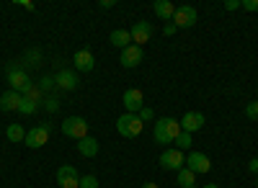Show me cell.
I'll list each match as a JSON object with an SVG mask.
<instances>
[{
  "instance_id": "17",
  "label": "cell",
  "mask_w": 258,
  "mask_h": 188,
  "mask_svg": "<svg viewBox=\"0 0 258 188\" xmlns=\"http://www.w3.org/2000/svg\"><path fill=\"white\" fill-rule=\"evenodd\" d=\"M21 101H24V96L16 93V90H6L3 96H0V109L3 111H18Z\"/></svg>"
},
{
  "instance_id": "18",
  "label": "cell",
  "mask_w": 258,
  "mask_h": 188,
  "mask_svg": "<svg viewBox=\"0 0 258 188\" xmlns=\"http://www.w3.org/2000/svg\"><path fill=\"white\" fill-rule=\"evenodd\" d=\"M109 41L114 47H119V49H126L129 44H132V34H129L126 29H116V31L109 34Z\"/></svg>"
},
{
  "instance_id": "21",
  "label": "cell",
  "mask_w": 258,
  "mask_h": 188,
  "mask_svg": "<svg viewBox=\"0 0 258 188\" xmlns=\"http://www.w3.org/2000/svg\"><path fill=\"white\" fill-rule=\"evenodd\" d=\"M194 175H197V173H191V170L186 168V165H183V168L178 170V178H176V180H178V185H181V188H194V180H197Z\"/></svg>"
},
{
  "instance_id": "16",
  "label": "cell",
  "mask_w": 258,
  "mask_h": 188,
  "mask_svg": "<svg viewBox=\"0 0 258 188\" xmlns=\"http://www.w3.org/2000/svg\"><path fill=\"white\" fill-rule=\"evenodd\" d=\"M153 13L158 18H163L165 24H170V21H173V13H176V6L170 3V0H155V3H153Z\"/></svg>"
},
{
  "instance_id": "7",
  "label": "cell",
  "mask_w": 258,
  "mask_h": 188,
  "mask_svg": "<svg viewBox=\"0 0 258 188\" xmlns=\"http://www.w3.org/2000/svg\"><path fill=\"white\" fill-rule=\"evenodd\" d=\"M186 165V155L181 152V150H165L163 155H160V168L163 170H181Z\"/></svg>"
},
{
  "instance_id": "20",
  "label": "cell",
  "mask_w": 258,
  "mask_h": 188,
  "mask_svg": "<svg viewBox=\"0 0 258 188\" xmlns=\"http://www.w3.org/2000/svg\"><path fill=\"white\" fill-rule=\"evenodd\" d=\"M6 137H8V142H24L26 139V129L21 127V124H11V127L6 129Z\"/></svg>"
},
{
  "instance_id": "19",
  "label": "cell",
  "mask_w": 258,
  "mask_h": 188,
  "mask_svg": "<svg viewBox=\"0 0 258 188\" xmlns=\"http://www.w3.org/2000/svg\"><path fill=\"white\" fill-rule=\"evenodd\" d=\"M78 152H80L83 157H96V155H98V142H96V137L80 139V142H78Z\"/></svg>"
},
{
  "instance_id": "35",
  "label": "cell",
  "mask_w": 258,
  "mask_h": 188,
  "mask_svg": "<svg viewBox=\"0 0 258 188\" xmlns=\"http://www.w3.org/2000/svg\"><path fill=\"white\" fill-rule=\"evenodd\" d=\"M101 8H114V0H101Z\"/></svg>"
},
{
  "instance_id": "24",
  "label": "cell",
  "mask_w": 258,
  "mask_h": 188,
  "mask_svg": "<svg viewBox=\"0 0 258 188\" xmlns=\"http://www.w3.org/2000/svg\"><path fill=\"white\" fill-rule=\"evenodd\" d=\"M44 96H47V93H44V90H41L39 85H31V90H29V93H26L24 98H31V101H36V103H39V106H41V103H44Z\"/></svg>"
},
{
  "instance_id": "1",
  "label": "cell",
  "mask_w": 258,
  "mask_h": 188,
  "mask_svg": "<svg viewBox=\"0 0 258 188\" xmlns=\"http://www.w3.org/2000/svg\"><path fill=\"white\" fill-rule=\"evenodd\" d=\"M153 134H155L158 144H170V142H176V137L181 134V124L176 119H158Z\"/></svg>"
},
{
  "instance_id": "23",
  "label": "cell",
  "mask_w": 258,
  "mask_h": 188,
  "mask_svg": "<svg viewBox=\"0 0 258 188\" xmlns=\"http://www.w3.org/2000/svg\"><path fill=\"white\" fill-rule=\"evenodd\" d=\"M173 144H176V150H181V152H183V150H188V147H191V134H188V132H181V134L176 137V142H173Z\"/></svg>"
},
{
  "instance_id": "11",
  "label": "cell",
  "mask_w": 258,
  "mask_h": 188,
  "mask_svg": "<svg viewBox=\"0 0 258 188\" xmlns=\"http://www.w3.org/2000/svg\"><path fill=\"white\" fill-rule=\"evenodd\" d=\"M204 114L202 111H188V114H183V119L178 121L181 124V132H188V134H194V132H199L202 127H204Z\"/></svg>"
},
{
  "instance_id": "36",
  "label": "cell",
  "mask_w": 258,
  "mask_h": 188,
  "mask_svg": "<svg viewBox=\"0 0 258 188\" xmlns=\"http://www.w3.org/2000/svg\"><path fill=\"white\" fill-rule=\"evenodd\" d=\"M142 188H158V183H145Z\"/></svg>"
},
{
  "instance_id": "30",
  "label": "cell",
  "mask_w": 258,
  "mask_h": 188,
  "mask_svg": "<svg viewBox=\"0 0 258 188\" xmlns=\"http://www.w3.org/2000/svg\"><path fill=\"white\" fill-rule=\"evenodd\" d=\"M153 116H155V114H153V109H145V106L140 109V119H142V121H150Z\"/></svg>"
},
{
  "instance_id": "32",
  "label": "cell",
  "mask_w": 258,
  "mask_h": 188,
  "mask_svg": "<svg viewBox=\"0 0 258 188\" xmlns=\"http://www.w3.org/2000/svg\"><path fill=\"white\" fill-rule=\"evenodd\" d=\"M248 170H250V173H255V175H258V157H253V160H250V162H248Z\"/></svg>"
},
{
  "instance_id": "29",
  "label": "cell",
  "mask_w": 258,
  "mask_h": 188,
  "mask_svg": "<svg viewBox=\"0 0 258 188\" xmlns=\"http://www.w3.org/2000/svg\"><path fill=\"white\" fill-rule=\"evenodd\" d=\"M240 8H245V11L255 13V11H258V0H243V3H240Z\"/></svg>"
},
{
  "instance_id": "37",
  "label": "cell",
  "mask_w": 258,
  "mask_h": 188,
  "mask_svg": "<svg viewBox=\"0 0 258 188\" xmlns=\"http://www.w3.org/2000/svg\"><path fill=\"white\" fill-rule=\"evenodd\" d=\"M204 188H220V185H214V183H207V185H204Z\"/></svg>"
},
{
  "instance_id": "5",
  "label": "cell",
  "mask_w": 258,
  "mask_h": 188,
  "mask_svg": "<svg viewBox=\"0 0 258 188\" xmlns=\"http://www.w3.org/2000/svg\"><path fill=\"white\" fill-rule=\"evenodd\" d=\"M186 168L197 175H207L212 170V160L204 155V152H188L186 155Z\"/></svg>"
},
{
  "instance_id": "10",
  "label": "cell",
  "mask_w": 258,
  "mask_h": 188,
  "mask_svg": "<svg viewBox=\"0 0 258 188\" xmlns=\"http://www.w3.org/2000/svg\"><path fill=\"white\" fill-rule=\"evenodd\" d=\"M73 62H75V72H91L96 67V57L91 49H78L73 54Z\"/></svg>"
},
{
  "instance_id": "14",
  "label": "cell",
  "mask_w": 258,
  "mask_h": 188,
  "mask_svg": "<svg viewBox=\"0 0 258 188\" xmlns=\"http://www.w3.org/2000/svg\"><path fill=\"white\" fill-rule=\"evenodd\" d=\"M142 103H145V96H142L140 88H129L124 93V109H126V114H140Z\"/></svg>"
},
{
  "instance_id": "28",
  "label": "cell",
  "mask_w": 258,
  "mask_h": 188,
  "mask_svg": "<svg viewBox=\"0 0 258 188\" xmlns=\"http://www.w3.org/2000/svg\"><path fill=\"white\" fill-rule=\"evenodd\" d=\"M245 116L250 121H258V101H250L248 106H245Z\"/></svg>"
},
{
  "instance_id": "9",
  "label": "cell",
  "mask_w": 258,
  "mask_h": 188,
  "mask_svg": "<svg viewBox=\"0 0 258 188\" xmlns=\"http://www.w3.org/2000/svg\"><path fill=\"white\" fill-rule=\"evenodd\" d=\"M26 147L31 150H39V147H44V144L49 142V127H34L26 132Z\"/></svg>"
},
{
  "instance_id": "15",
  "label": "cell",
  "mask_w": 258,
  "mask_h": 188,
  "mask_svg": "<svg viewBox=\"0 0 258 188\" xmlns=\"http://www.w3.org/2000/svg\"><path fill=\"white\" fill-rule=\"evenodd\" d=\"M54 82H57L59 90H75V88L80 85V80H78L75 70H59V72L54 75Z\"/></svg>"
},
{
  "instance_id": "6",
  "label": "cell",
  "mask_w": 258,
  "mask_h": 188,
  "mask_svg": "<svg viewBox=\"0 0 258 188\" xmlns=\"http://www.w3.org/2000/svg\"><path fill=\"white\" fill-rule=\"evenodd\" d=\"M197 8H191V6H176V13H173V24L178 29H191L194 24H197Z\"/></svg>"
},
{
  "instance_id": "12",
  "label": "cell",
  "mask_w": 258,
  "mask_h": 188,
  "mask_svg": "<svg viewBox=\"0 0 258 188\" xmlns=\"http://www.w3.org/2000/svg\"><path fill=\"white\" fill-rule=\"evenodd\" d=\"M142 47H137V44H129L126 49H121V54H119V62H121V67H137L140 62H142Z\"/></svg>"
},
{
  "instance_id": "34",
  "label": "cell",
  "mask_w": 258,
  "mask_h": 188,
  "mask_svg": "<svg viewBox=\"0 0 258 188\" xmlns=\"http://www.w3.org/2000/svg\"><path fill=\"white\" fill-rule=\"evenodd\" d=\"M18 6H24L26 11H34V3H31V0H18Z\"/></svg>"
},
{
  "instance_id": "38",
  "label": "cell",
  "mask_w": 258,
  "mask_h": 188,
  "mask_svg": "<svg viewBox=\"0 0 258 188\" xmlns=\"http://www.w3.org/2000/svg\"><path fill=\"white\" fill-rule=\"evenodd\" d=\"M255 185H258V175H255Z\"/></svg>"
},
{
  "instance_id": "25",
  "label": "cell",
  "mask_w": 258,
  "mask_h": 188,
  "mask_svg": "<svg viewBox=\"0 0 258 188\" xmlns=\"http://www.w3.org/2000/svg\"><path fill=\"white\" fill-rule=\"evenodd\" d=\"M44 109H47V114H57V111H59L57 96H47V98H44Z\"/></svg>"
},
{
  "instance_id": "31",
  "label": "cell",
  "mask_w": 258,
  "mask_h": 188,
  "mask_svg": "<svg viewBox=\"0 0 258 188\" xmlns=\"http://www.w3.org/2000/svg\"><path fill=\"white\" fill-rule=\"evenodd\" d=\"M176 31H178V26L173 24V21H170V24H165V29H163V34H165V36H173Z\"/></svg>"
},
{
  "instance_id": "2",
  "label": "cell",
  "mask_w": 258,
  "mask_h": 188,
  "mask_svg": "<svg viewBox=\"0 0 258 188\" xmlns=\"http://www.w3.org/2000/svg\"><path fill=\"white\" fill-rule=\"evenodd\" d=\"M142 129H145V121H142L137 114H124V116L116 119V132H119L121 137L135 139V137L142 134Z\"/></svg>"
},
{
  "instance_id": "8",
  "label": "cell",
  "mask_w": 258,
  "mask_h": 188,
  "mask_svg": "<svg viewBox=\"0 0 258 188\" xmlns=\"http://www.w3.org/2000/svg\"><path fill=\"white\" fill-rule=\"evenodd\" d=\"M54 178H57V185L59 188H78L80 185V173L73 168V165H62Z\"/></svg>"
},
{
  "instance_id": "3",
  "label": "cell",
  "mask_w": 258,
  "mask_h": 188,
  "mask_svg": "<svg viewBox=\"0 0 258 188\" xmlns=\"http://www.w3.org/2000/svg\"><path fill=\"white\" fill-rule=\"evenodd\" d=\"M6 80H8L11 90H16V93H21V96H26V93L31 90V85H34L31 77L26 75V70H21V67H16V65H11V67H8Z\"/></svg>"
},
{
  "instance_id": "13",
  "label": "cell",
  "mask_w": 258,
  "mask_h": 188,
  "mask_svg": "<svg viewBox=\"0 0 258 188\" xmlns=\"http://www.w3.org/2000/svg\"><path fill=\"white\" fill-rule=\"evenodd\" d=\"M129 34H132L135 44L142 47V44H147V41H150V36H153V26H150V21H137V24L129 29Z\"/></svg>"
},
{
  "instance_id": "27",
  "label": "cell",
  "mask_w": 258,
  "mask_h": 188,
  "mask_svg": "<svg viewBox=\"0 0 258 188\" xmlns=\"http://www.w3.org/2000/svg\"><path fill=\"white\" fill-rule=\"evenodd\" d=\"M39 88H41V90H44V93H49L52 88H57V82H54V77H49V75H44V77H41V80H39Z\"/></svg>"
},
{
  "instance_id": "26",
  "label": "cell",
  "mask_w": 258,
  "mask_h": 188,
  "mask_svg": "<svg viewBox=\"0 0 258 188\" xmlns=\"http://www.w3.org/2000/svg\"><path fill=\"white\" fill-rule=\"evenodd\" d=\"M78 188H98V178L96 175H80V185Z\"/></svg>"
},
{
  "instance_id": "33",
  "label": "cell",
  "mask_w": 258,
  "mask_h": 188,
  "mask_svg": "<svg viewBox=\"0 0 258 188\" xmlns=\"http://www.w3.org/2000/svg\"><path fill=\"white\" fill-rule=\"evenodd\" d=\"M225 8H227V11H238V8H240V3H238V0H227Z\"/></svg>"
},
{
  "instance_id": "39",
  "label": "cell",
  "mask_w": 258,
  "mask_h": 188,
  "mask_svg": "<svg viewBox=\"0 0 258 188\" xmlns=\"http://www.w3.org/2000/svg\"><path fill=\"white\" fill-rule=\"evenodd\" d=\"M194 188H197V185H194Z\"/></svg>"
},
{
  "instance_id": "22",
  "label": "cell",
  "mask_w": 258,
  "mask_h": 188,
  "mask_svg": "<svg viewBox=\"0 0 258 188\" xmlns=\"http://www.w3.org/2000/svg\"><path fill=\"white\" fill-rule=\"evenodd\" d=\"M36 109H39V103H36V101H31V98H24V101H21V106H18V114L31 116V114H36Z\"/></svg>"
},
{
  "instance_id": "4",
  "label": "cell",
  "mask_w": 258,
  "mask_h": 188,
  "mask_svg": "<svg viewBox=\"0 0 258 188\" xmlns=\"http://www.w3.org/2000/svg\"><path fill=\"white\" fill-rule=\"evenodd\" d=\"M62 134L80 142V139L88 137V121H85L83 116H68L62 121Z\"/></svg>"
}]
</instances>
